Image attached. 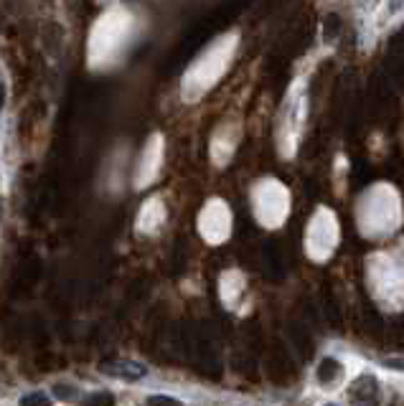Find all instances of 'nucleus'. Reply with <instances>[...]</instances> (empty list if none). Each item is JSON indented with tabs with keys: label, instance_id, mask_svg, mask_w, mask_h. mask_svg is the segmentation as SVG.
Returning a JSON list of instances; mask_svg holds the SVG:
<instances>
[{
	"label": "nucleus",
	"instance_id": "1",
	"mask_svg": "<svg viewBox=\"0 0 404 406\" xmlns=\"http://www.w3.org/2000/svg\"><path fill=\"white\" fill-rule=\"evenodd\" d=\"M100 371L107 373V376H115V379H122V381H137L143 379L148 368H143L135 361H120V358H110V361H102Z\"/></svg>",
	"mask_w": 404,
	"mask_h": 406
},
{
	"label": "nucleus",
	"instance_id": "2",
	"mask_svg": "<svg viewBox=\"0 0 404 406\" xmlns=\"http://www.w3.org/2000/svg\"><path fill=\"white\" fill-rule=\"evenodd\" d=\"M338 361H333V358H323V363H320V368H318V379L323 383H328V381H333L338 376Z\"/></svg>",
	"mask_w": 404,
	"mask_h": 406
},
{
	"label": "nucleus",
	"instance_id": "3",
	"mask_svg": "<svg viewBox=\"0 0 404 406\" xmlns=\"http://www.w3.org/2000/svg\"><path fill=\"white\" fill-rule=\"evenodd\" d=\"M21 404H41V406H46V404H49V396H46V394H25V396L21 398Z\"/></svg>",
	"mask_w": 404,
	"mask_h": 406
},
{
	"label": "nucleus",
	"instance_id": "4",
	"mask_svg": "<svg viewBox=\"0 0 404 406\" xmlns=\"http://www.w3.org/2000/svg\"><path fill=\"white\" fill-rule=\"evenodd\" d=\"M87 404H115V396L112 394H94V396H87Z\"/></svg>",
	"mask_w": 404,
	"mask_h": 406
},
{
	"label": "nucleus",
	"instance_id": "5",
	"mask_svg": "<svg viewBox=\"0 0 404 406\" xmlns=\"http://www.w3.org/2000/svg\"><path fill=\"white\" fill-rule=\"evenodd\" d=\"M148 404H170V406H178L181 401H178V398H170V396H150V398H148Z\"/></svg>",
	"mask_w": 404,
	"mask_h": 406
},
{
	"label": "nucleus",
	"instance_id": "6",
	"mask_svg": "<svg viewBox=\"0 0 404 406\" xmlns=\"http://www.w3.org/2000/svg\"><path fill=\"white\" fill-rule=\"evenodd\" d=\"M56 394H59V396L61 398H64V396H71V394H74V391H71V386H56Z\"/></svg>",
	"mask_w": 404,
	"mask_h": 406
},
{
	"label": "nucleus",
	"instance_id": "7",
	"mask_svg": "<svg viewBox=\"0 0 404 406\" xmlns=\"http://www.w3.org/2000/svg\"><path fill=\"white\" fill-rule=\"evenodd\" d=\"M3 104H5V87L0 84V109H3Z\"/></svg>",
	"mask_w": 404,
	"mask_h": 406
}]
</instances>
